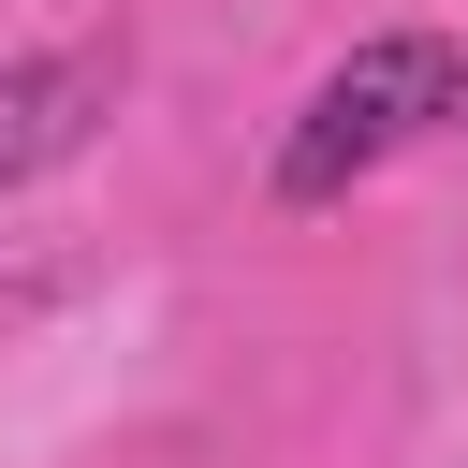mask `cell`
<instances>
[{
    "label": "cell",
    "mask_w": 468,
    "mask_h": 468,
    "mask_svg": "<svg viewBox=\"0 0 468 468\" xmlns=\"http://www.w3.org/2000/svg\"><path fill=\"white\" fill-rule=\"evenodd\" d=\"M439 132H468V44H453V29H380V44H351V58L292 102V132H278V205H351L380 161H410V146H439Z\"/></svg>",
    "instance_id": "obj_1"
},
{
    "label": "cell",
    "mask_w": 468,
    "mask_h": 468,
    "mask_svg": "<svg viewBox=\"0 0 468 468\" xmlns=\"http://www.w3.org/2000/svg\"><path fill=\"white\" fill-rule=\"evenodd\" d=\"M117 117V58L102 44H58V58H0V190L58 176L88 132Z\"/></svg>",
    "instance_id": "obj_2"
}]
</instances>
